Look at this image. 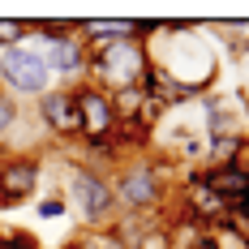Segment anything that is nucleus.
Here are the masks:
<instances>
[{"mask_svg": "<svg viewBox=\"0 0 249 249\" xmlns=\"http://www.w3.org/2000/svg\"><path fill=\"white\" fill-rule=\"evenodd\" d=\"M73 35L86 52H99L124 39H138V18H90V22H77Z\"/></svg>", "mask_w": 249, "mask_h": 249, "instance_id": "1a4fd4ad", "label": "nucleus"}, {"mask_svg": "<svg viewBox=\"0 0 249 249\" xmlns=\"http://www.w3.org/2000/svg\"><path fill=\"white\" fill-rule=\"evenodd\" d=\"M35 215H39V219H65V215H69L65 194H48L43 202H35Z\"/></svg>", "mask_w": 249, "mask_h": 249, "instance_id": "f8f14e48", "label": "nucleus"}, {"mask_svg": "<svg viewBox=\"0 0 249 249\" xmlns=\"http://www.w3.org/2000/svg\"><path fill=\"white\" fill-rule=\"evenodd\" d=\"M30 43L43 52L56 86H77V82H86V60H90V52L77 43V35H65V39H30Z\"/></svg>", "mask_w": 249, "mask_h": 249, "instance_id": "6e6552de", "label": "nucleus"}, {"mask_svg": "<svg viewBox=\"0 0 249 249\" xmlns=\"http://www.w3.org/2000/svg\"><path fill=\"white\" fill-rule=\"evenodd\" d=\"M112 180V198H116V215H155L163 198H168V180L159 172V163L146 159V155H129L116 172L107 176Z\"/></svg>", "mask_w": 249, "mask_h": 249, "instance_id": "f257e3e1", "label": "nucleus"}, {"mask_svg": "<svg viewBox=\"0 0 249 249\" xmlns=\"http://www.w3.org/2000/svg\"><path fill=\"white\" fill-rule=\"evenodd\" d=\"M146 69H150V48L138 43V39H124V43L90 52V60H86V82H95V86H103V90L112 95V90H124V86H138Z\"/></svg>", "mask_w": 249, "mask_h": 249, "instance_id": "7ed1b4c3", "label": "nucleus"}, {"mask_svg": "<svg viewBox=\"0 0 249 249\" xmlns=\"http://www.w3.org/2000/svg\"><path fill=\"white\" fill-rule=\"evenodd\" d=\"M18 121H22V103L13 99V95H4V90H0V142L18 129Z\"/></svg>", "mask_w": 249, "mask_h": 249, "instance_id": "9b49d317", "label": "nucleus"}, {"mask_svg": "<svg viewBox=\"0 0 249 249\" xmlns=\"http://www.w3.org/2000/svg\"><path fill=\"white\" fill-rule=\"evenodd\" d=\"M82 249H86V245H82Z\"/></svg>", "mask_w": 249, "mask_h": 249, "instance_id": "dca6fc26", "label": "nucleus"}, {"mask_svg": "<svg viewBox=\"0 0 249 249\" xmlns=\"http://www.w3.org/2000/svg\"><path fill=\"white\" fill-rule=\"evenodd\" d=\"M52 249H82V241L73 236V241H60V245H52Z\"/></svg>", "mask_w": 249, "mask_h": 249, "instance_id": "2eb2a0df", "label": "nucleus"}, {"mask_svg": "<svg viewBox=\"0 0 249 249\" xmlns=\"http://www.w3.org/2000/svg\"><path fill=\"white\" fill-rule=\"evenodd\" d=\"M194 249H224V245H219V241H215V236H211V232H202L198 241H194Z\"/></svg>", "mask_w": 249, "mask_h": 249, "instance_id": "4468645a", "label": "nucleus"}, {"mask_svg": "<svg viewBox=\"0 0 249 249\" xmlns=\"http://www.w3.org/2000/svg\"><path fill=\"white\" fill-rule=\"evenodd\" d=\"M26 39H30V22L26 18H0V52L18 48Z\"/></svg>", "mask_w": 249, "mask_h": 249, "instance_id": "9d476101", "label": "nucleus"}, {"mask_svg": "<svg viewBox=\"0 0 249 249\" xmlns=\"http://www.w3.org/2000/svg\"><path fill=\"white\" fill-rule=\"evenodd\" d=\"M35 112L56 142H82V112H77L73 86H52L48 95L35 99Z\"/></svg>", "mask_w": 249, "mask_h": 249, "instance_id": "423d86ee", "label": "nucleus"}, {"mask_svg": "<svg viewBox=\"0 0 249 249\" xmlns=\"http://www.w3.org/2000/svg\"><path fill=\"white\" fill-rule=\"evenodd\" d=\"M65 189H69L65 202H69V211H73L77 219L86 224V232H99V228H107L112 219H116V198H112L107 172L73 159L69 172H65Z\"/></svg>", "mask_w": 249, "mask_h": 249, "instance_id": "f03ea898", "label": "nucleus"}, {"mask_svg": "<svg viewBox=\"0 0 249 249\" xmlns=\"http://www.w3.org/2000/svg\"><path fill=\"white\" fill-rule=\"evenodd\" d=\"M0 249H43L35 241V232H26V228H9V232H0Z\"/></svg>", "mask_w": 249, "mask_h": 249, "instance_id": "ddd939ff", "label": "nucleus"}, {"mask_svg": "<svg viewBox=\"0 0 249 249\" xmlns=\"http://www.w3.org/2000/svg\"><path fill=\"white\" fill-rule=\"evenodd\" d=\"M77 112H82V142H103V138H116V107L112 95L95 86V82H77Z\"/></svg>", "mask_w": 249, "mask_h": 249, "instance_id": "0eeeda50", "label": "nucleus"}, {"mask_svg": "<svg viewBox=\"0 0 249 249\" xmlns=\"http://www.w3.org/2000/svg\"><path fill=\"white\" fill-rule=\"evenodd\" d=\"M39 180H43V159L39 155H30V150L0 155V211H13L26 198H35Z\"/></svg>", "mask_w": 249, "mask_h": 249, "instance_id": "39448f33", "label": "nucleus"}, {"mask_svg": "<svg viewBox=\"0 0 249 249\" xmlns=\"http://www.w3.org/2000/svg\"><path fill=\"white\" fill-rule=\"evenodd\" d=\"M52 86H56V77H52L48 60H43V52L35 48L30 39L18 43V48L0 52V90L4 95H13V99H39V95H48Z\"/></svg>", "mask_w": 249, "mask_h": 249, "instance_id": "20e7f679", "label": "nucleus"}]
</instances>
